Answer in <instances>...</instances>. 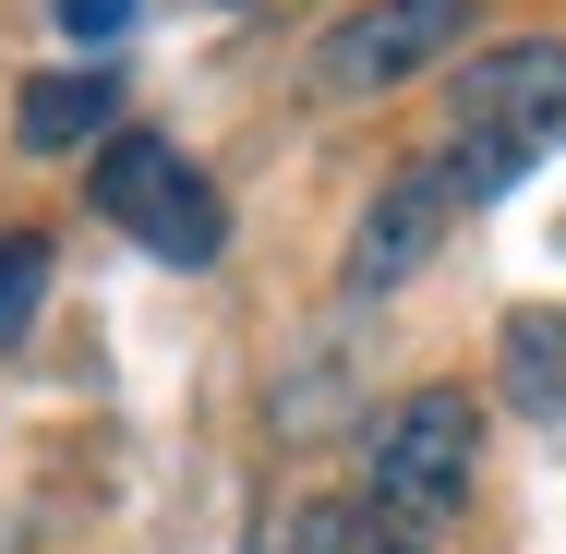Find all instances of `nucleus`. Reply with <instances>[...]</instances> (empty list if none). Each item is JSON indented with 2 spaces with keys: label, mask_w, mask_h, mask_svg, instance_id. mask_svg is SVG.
Wrapping results in <instances>:
<instances>
[{
  "label": "nucleus",
  "mask_w": 566,
  "mask_h": 554,
  "mask_svg": "<svg viewBox=\"0 0 566 554\" xmlns=\"http://www.w3.org/2000/svg\"><path fill=\"white\" fill-rule=\"evenodd\" d=\"M494 374L531 422H566V302H518L494 326Z\"/></svg>",
  "instance_id": "0eeeda50"
},
{
  "label": "nucleus",
  "mask_w": 566,
  "mask_h": 554,
  "mask_svg": "<svg viewBox=\"0 0 566 554\" xmlns=\"http://www.w3.org/2000/svg\"><path fill=\"white\" fill-rule=\"evenodd\" d=\"M49 12H61V36H73V49H120L145 0H49Z\"/></svg>",
  "instance_id": "9d476101"
},
{
  "label": "nucleus",
  "mask_w": 566,
  "mask_h": 554,
  "mask_svg": "<svg viewBox=\"0 0 566 554\" xmlns=\"http://www.w3.org/2000/svg\"><path fill=\"white\" fill-rule=\"evenodd\" d=\"M447 109H458V145H518V157H543L566 133V36L470 49L447 73Z\"/></svg>",
  "instance_id": "20e7f679"
},
{
  "label": "nucleus",
  "mask_w": 566,
  "mask_h": 554,
  "mask_svg": "<svg viewBox=\"0 0 566 554\" xmlns=\"http://www.w3.org/2000/svg\"><path fill=\"white\" fill-rule=\"evenodd\" d=\"M470 218L458 206V181H447V157H422V169H398L361 218H349V253H338V290L349 302H386V290H410L434 253H447V229Z\"/></svg>",
  "instance_id": "39448f33"
},
{
  "label": "nucleus",
  "mask_w": 566,
  "mask_h": 554,
  "mask_svg": "<svg viewBox=\"0 0 566 554\" xmlns=\"http://www.w3.org/2000/svg\"><path fill=\"white\" fill-rule=\"evenodd\" d=\"M109 121H120V73L109 61H73V73H36L12 97V145L24 157H73V145H109Z\"/></svg>",
  "instance_id": "423d86ee"
},
{
  "label": "nucleus",
  "mask_w": 566,
  "mask_h": 554,
  "mask_svg": "<svg viewBox=\"0 0 566 554\" xmlns=\"http://www.w3.org/2000/svg\"><path fill=\"white\" fill-rule=\"evenodd\" d=\"M398 554H422V543H398Z\"/></svg>",
  "instance_id": "9b49d317"
},
{
  "label": "nucleus",
  "mask_w": 566,
  "mask_h": 554,
  "mask_svg": "<svg viewBox=\"0 0 566 554\" xmlns=\"http://www.w3.org/2000/svg\"><path fill=\"white\" fill-rule=\"evenodd\" d=\"M36 302H49V241L36 229H0V349L36 337Z\"/></svg>",
  "instance_id": "1a4fd4ad"
},
{
  "label": "nucleus",
  "mask_w": 566,
  "mask_h": 554,
  "mask_svg": "<svg viewBox=\"0 0 566 554\" xmlns=\"http://www.w3.org/2000/svg\"><path fill=\"white\" fill-rule=\"evenodd\" d=\"M398 543H410V531H386V506H374V494H302L277 554H398Z\"/></svg>",
  "instance_id": "6e6552de"
},
{
  "label": "nucleus",
  "mask_w": 566,
  "mask_h": 554,
  "mask_svg": "<svg viewBox=\"0 0 566 554\" xmlns=\"http://www.w3.org/2000/svg\"><path fill=\"white\" fill-rule=\"evenodd\" d=\"M482 482V410L470 386H410L361 422V494L386 519H458Z\"/></svg>",
  "instance_id": "f03ea898"
},
{
  "label": "nucleus",
  "mask_w": 566,
  "mask_h": 554,
  "mask_svg": "<svg viewBox=\"0 0 566 554\" xmlns=\"http://www.w3.org/2000/svg\"><path fill=\"white\" fill-rule=\"evenodd\" d=\"M458 24H470V0H361V12H338V24L314 36V97H326V109L398 97L410 73L458 61Z\"/></svg>",
  "instance_id": "7ed1b4c3"
},
{
  "label": "nucleus",
  "mask_w": 566,
  "mask_h": 554,
  "mask_svg": "<svg viewBox=\"0 0 566 554\" xmlns=\"http://www.w3.org/2000/svg\"><path fill=\"white\" fill-rule=\"evenodd\" d=\"M85 206L109 229H133V241H145L157 265H181V278L229 253V194L169 145V133H109L97 169H85Z\"/></svg>",
  "instance_id": "f257e3e1"
}]
</instances>
